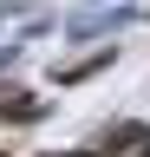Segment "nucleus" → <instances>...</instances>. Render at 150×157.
I'll return each instance as SVG.
<instances>
[]
</instances>
